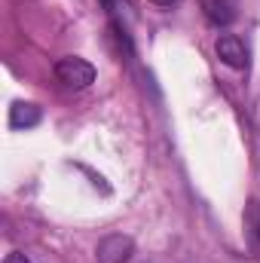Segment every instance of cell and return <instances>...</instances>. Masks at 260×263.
<instances>
[{
	"mask_svg": "<svg viewBox=\"0 0 260 263\" xmlns=\"http://www.w3.org/2000/svg\"><path fill=\"white\" fill-rule=\"evenodd\" d=\"M3 263H31V260H28L25 254H18V251H12V254H6V257H3Z\"/></svg>",
	"mask_w": 260,
	"mask_h": 263,
	"instance_id": "obj_6",
	"label": "cell"
},
{
	"mask_svg": "<svg viewBox=\"0 0 260 263\" xmlns=\"http://www.w3.org/2000/svg\"><path fill=\"white\" fill-rule=\"evenodd\" d=\"M214 49H217V59H220L224 65L236 67V70H242V67L248 65V49H245V43H242L236 34H224Z\"/></svg>",
	"mask_w": 260,
	"mask_h": 263,
	"instance_id": "obj_3",
	"label": "cell"
},
{
	"mask_svg": "<svg viewBox=\"0 0 260 263\" xmlns=\"http://www.w3.org/2000/svg\"><path fill=\"white\" fill-rule=\"evenodd\" d=\"M202 6H205V18L211 22V25H230L233 22V3L230 0H202Z\"/></svg>",
	"mask_w": 260,
	"mask_h": 263,
	"instance_id": "obj_5",
	"label": "cell"
},
{
	"mask_svg": "<svg viewBox=\"0 0 260 263\" xmlns=\"http://www.w3.org/2000/svg\"><path fill=\"white\" fill-rule=\"evenodd\" d=\"M55 77L65 83L67 89H86L95 83V67L89 65L86 59H77V55H67L55 65Z\"/></svg>",
	"mask_w": 260,
	"mask_h": 263,
	"instance_id": "obj_1",
	"label": "cell"
},
{
	"mask_svg": "<svg viewBox=\"0 0 260 263\" xmlns=\"http://www.w3.org/2000/svg\"><path fill=\"white\" fill-rule=\"evenodd\" d=\"M150 3H153V6H159V9H172L178 0H150Z\"/></svg>",
	"mask_w": 260,
	"mask_h": 263,
	"instance_id": "obj_7",
	"label": "cell"
},
{
	"mask_svg": "<svg viewBox=\"0 0 260 263\" xmlns=\"http://www.w3.org/2000/svg\"><path fill=\"white\" fill-rule=\"evenodd\" d=\"M132 254H135V242L129 236H120V233L104 236L98 242V251H95L98 263H129Z\"/></svg>",
	"mask_w": 260,
	"mask_h": 263,
	"instance_id": "obj_2",
	"label": "cell"
},
{
	"mask_svg": "<svg viewBox=\"0 0 260 263\" xmlns=\"http://www.w3.org/2000/svg\"><path fill=\"white\" fill-rule=\"evenodd\" d=\"M40 120H43V110L31 101H15L9 107V126L12 129H34Z\"/></svg>",
	"mask_w": 260,
	"mask_h": 263,
	"instance_id": "obj_4",
	"label": "cell"
}]
</instances>
